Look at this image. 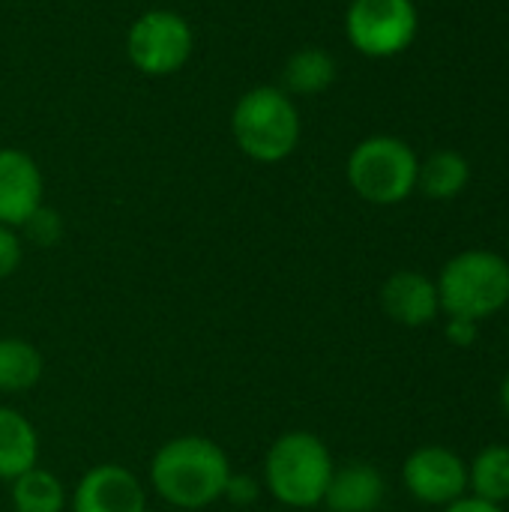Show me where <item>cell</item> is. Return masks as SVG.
<instances>
[{
  "instance_id": "14",
  "label": "cell",
  "mask_w": 509,
  "mask_h": 512,
  "mask_svg": "<svg viewBox=\"0 0 509 512\" xmlns=\"http://www.w3.org/2000/svg\"><path fill=\"white\" fill-rule=\"evenodd\" d=\"M336 81V60L324 48H300L282 69V90L291 96H318Z\"/></svg>"
},
{
  "instance_id": "1",
  "label": "cell",
  "mask_w": 509,
  "mask_h": 512,
  "mask_svg": "<svg viewBox=\"0 0 509 512\" xmlns=\"http://www.w3.org/2000/svg\"><path fill=\"white\" fill-rule=\"evenodd\" d=\"M231 462L225 450L204 435H180L162 444L150 465L156 495L177 510H204L225 495Z\"/></svg>"
},
{
  "instance_id": "11",
  "label": "cell",
  "mask_w": 509,
  "mask_h": 512,
  "mask_svg": "<svg viewBox=\"0 0 509 512\" xmlns=\"http://www.w3.org/2000/svg\"><path fill=\"white\" fill-rule=\"evenodd\" d=\"M381 303H384V312L396 324H405V327H423V324L435 321V315L441 312L438 285L414 270L393 273L384 282Z\"/></svg>"
},
{
  "instance_id": "17",
  "label": "cell",
  "mask_w": 509,
  "mask_h": 512,
  "mask_svg": "<svg viewBox=\"0 0 509 512\" xmlns=\"http://www.w3.org/2000/svg\"><path fill=\"white\" fill-rule=\"evenodd\" d=\"M12 507L15 512H63L66 489L51 471L36 465L12 480Z\"/></svg>"
},
{
  "instance_id": "12",
  "label": "cell",
  "mask_w": 509,
  "mask_h": 512,
  "mask_svg": "<svg viewBox=\"0 0 509 512\" xmlns=\"http://www.w3.org/2000/svg\"><path fill=\"white\" fill-rule=\"evenodd\" d=\"M384 492V477L372 465L351 462L333 471L324 504L333 512H375L384 501Z\"/></svg>"
},
{
  "instance_id": "7",
  "label": "cell",
  "mask_w": 509,
  "mask_h": 512,
  "mask_svg": "<svg viewBox=\"0 0 509 512\" xmlns=\"http://www.w3.org/2000/svg\"><path fill=\"white\" fill-rule=\"evenodd\" d=\"M414 0H351L345 33L366 57H396L417 36Z\"/></svg>"
},
{
  "instance_id": "4",
  "label": "cell",
  "mask_w": 509,
  "mask_h": 512,
  "mask_svg": "<svg viewBox=\"0 0 509 512\" xmlns=\"http://www.w3.org/2000/svg\"><path fill=\"white\" fill-rule=\"evenodd\" d=\"M438 300L450 318L480 321L509 303V264L486 249H471L447 261L438 279Z\"/></svg>"
},
{
  "instance_id": "20",
  "label": "cell",
  "mask_w": 509,
  "mask_h": 512,
  "mask_svg": "<svg viewBox=\"0 0 509 512\" xmlns=\"http://www.w3.org/2000/svg\"><path fill=\"white\" fill-rule=\"evenodd\" d=\"M21 237L15 234V228H6L0 225V282L9 279L18 264H21Z\"/></svg>"
},
{
  "instance_id": "9",
  "label": "cell",
  "mask_w": 509,
  "mask_h": 512,
  "mask_svg": "<svg viewBox=\"0 0 509 512\" xmlns=\"http://www.w3.org/2000/svg\"><path fill=\"white\" fill-rule=\"evenodd\" d=\"M72 512H147V492L129 468L96 465L75 486Z\"/></svg>"
},
{
  "instance_id": "3",
  "label": "cell",
  "mask_w": 509,
  "mask_h": 512,
  "mask_svg": "<svg viewBox=\"0 0 509 512\" xmlns=\"http://www.w3.org/2000/svg\"><path fill=\"white\" fill-rule=\"evenodd\" d=\"M237 147L264 165L288 159L300 144V114L282 87H252L231 111Z\"/></svg>"
},
{
  "instance_id": "21",
  "label": "cell",
  "mask_w": 509,
  "mask_h": 512,
  "mask_svg": "<svg viewBox=\"0 0 509 512\" xmlns=\"http://www.w3.org/2000/svg\"><path fill=\"white\" fill-rule=\"evenodd\" d=\"M258 495H261V489H258V483H255L252 477H234V474H231V480H228L222 498H228L231 504H252Z\"/></svg>"
},
{
  "instance_id": "5",
  "label": "cell",
  "mask_w": 509,
  "mask_h": 512,
  "mask_svg": "<svg viewBox=\"0 0 509 512\" xmlns=\"http://www.w3.org/2000/svg\"><path fill=\"white\" fill-rule=\"evenodd\" d=\"M417 153L393 135H372L348 156V183L369 204H399L417 189Z\"/></svg>"
},
{
  "instance_id": "18",
  "label": "cell",
  "mask_w": 509,
  "mask_h": 512,
  "mask_svg": "<svg viewBox=\"0 0 509 512\" xmlns=\"http://www.w3.org/2000/svg\"><path fill=\"white\" fill-rule=\"evenodd\" d=\"M468 483L474 486V498H483L489 504H501L509 498V447H486L468 474Z\"/></svg>"
},
{
  "instance_id": "8",
  "label": "cell",
  "mask_w": 509,
  "mask_h": 512,
  "mask_svg": "<svg viewBox=\"0 0 509 512\" xmlns=\"http://www.w3.org/2000/svg\"><path fill=\"white\" fill-rule=\"evenodd\" d=\"M405 486L423 504H453L468 489L465 462L444 447H423L405 462Z\"/></svg>"
},
{
  "instance_id": "13",
  "label": "cell",
  "mask_w": 509,
  "mask_h": 512,
  "mask_svg": "<svg viewBox=\"0 0 509 512\" xmlns=\"http://www.w3.org/2000/svg\"><path fill=\"white\" fill-rule=\"evenodd\" d=\"M39 462V435L15 408L0 405V480H15Z\"/></svg>"
},
{
  "instance_id": "24",
  "label": "cell",
  "mask_w": 509,
  "mask_h": 512,
  "mask_svg": "<svg viewBox=\"0 0 509 512\" xmlns=\"http://www.w3.org/2000/svg\"><path fill=\"white\" fill-rule=\"evenodd\" d=\"M501 402H504V411L509 414V375L507 381H504V387H501Z\"/></svg>"
},
{
  "instance_id": "2",
  "label": "cell",
  "mask_w": 509,
  "mask_h": 512,
  "mask_svg": "<svg viewBox=\"0 0 509 512\" xmlns=\"http://www.w3.org/2000/svg\"><path fill=\"white\" fill-rule=\"evenodd\" d=\"M336 465L327 444L312 432H288L273 441L264 459L267 492L294 510H309L324 501Z\"/></svg>"
},
{
  "instance_id": "15",
  "label": "cell",
  "mask_w": 509,
  "mask_h": 512,
  "mask_svg": "<svg viewBox=\"0 0 509 512\" xmlns=\"http://www.w3.org/2000/svg\"><path fill=\"white\" fill-rule=\"evenodd\" d=\"M42 354L33 342L18 336L0 339V393H24L33 390L42 378Z\"/></svg>"
},
{
  "instance_id": "22",
  "label": "cell",
  "mask_w": 509,
  "mask_h": 512,
  "mask_svg": "<svg viewBox=\"0 0 509 512\" xmlns=\"http://www.w3.org/2000/svg\"><path fill=\"white\" fill-rule=\"evenodd\" d=\"M447 336H450V342H453V345L465 348V345H471V342L477 339V321H468V318H450V324H447Z\"/></svg>"
},
{
  "instance_id": "16",
  "label": "cell",
  "mask_w": 509,
  "mask_h": 512,
  "mask_svg": "<svg viewBox=\"0 0 509 512\" xmlns=\"http://www.w3.org/2000/svg\"><path fill=\"white\" fill-rule=\"evenodd\" d=\"M468 177H471V168H468V159L462 153H456V150H438V153H432L420 165L417 186L429 198L447 201V198H456L468 186Z\"/></svg>"
},
{
  "instance_id": "10",
  "label": "cell",
  "mask_w": 509,
  "mask_h": 512,
  "mask_svg": "<svg viewBox=\"0 0 509 512\" xmlns=\"http://www.w3.org/2000/svg\"><path fill=\"white\" fill-rule=\"evenodd\" d=\"M42 171L24 150H0V225L21 228L42 207Z\"/></svg>"
},
{
  "instance_id": "6",
  "label": "cell",
  "mask_w": 509,
  "mask_h": 512,
  "mask_svg": "<svg viewBox=\"0 0 509 512\" xmlns=\"http://www.w3.org/2000/svg\"><path fill=\"white\" fill-rule=\"evenodd\" d=\"M195 48L192 24L171 9H150L138 15L126 33V54L144 75L162 78L180 72Z\"/></svg>"
},
{
  "instance_id": "23",
  "label": "cell",
  "mask_w": 509,
  "mask_h": 512,
  "mask_svg": "<svg viewBox=\"0 0 509 512\" xmlns=\"http://www.w3.org/2000/svg\"><path fill=\"white\" fill-rule=\"evenodd\" d=\"M447 512H501V507L489 504L483 498H459V501L447 504Z\"/></svg>"
},
{
  "instance_id": "19",
  "label": "cell",
  "mask_w": 509,
  "mask_h": 512,
  "mask_svg": "<svg viewBox=\"0 0 509 512\" xmlns=\"http://www.w3.org/2000/svg\"><path fill=\"white\" fill-rule=\"evenodd\" d=\"M21 228L27 231V237H30L36 246H54V243L63 237V219H60V213L51 210V207H45V204H42Z\"/></svg>"
}]
</instances>
